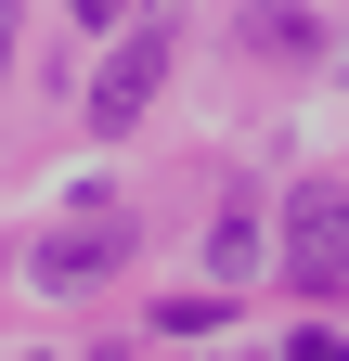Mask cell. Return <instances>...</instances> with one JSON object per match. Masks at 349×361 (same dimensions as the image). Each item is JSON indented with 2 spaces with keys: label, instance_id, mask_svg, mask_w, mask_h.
<instances>
[{
  "label": "cell",
  "instance_id": "obj_4",
  "mask_svg": "<svg viewBox=\"0 0 349 361\" xmlns=\"http://www.w3.org/2000/svg\"><path fill=\"white\" fill-rule=\"evenodd\" d=\"M233 39H246V52H272V65H311V52H324V26L297 13V0H246V26H233Z\"/></svg>",
  "mask_w": 349,
  "mask_h": 361
},
{
  "label": "cell",
  "instance_id": "obj_2",
  "mask_svg": "<svg viewBox=\"0 0 349 361\" xmlns=\"http://www.w3.org/2000/svg\"><path fill=\"white\" fill-rule=\"evenodd\" d=\"M129 258V207H104V194H78V219H52V233L26 245V284H104V271Z\"/></svg>",
  "mask_w": 349,
  "mask_h": 361
},
{
  "label": "cell",
  "instance_id": "obj_3",
  "mask_svg": "<svg viewBox=\"0 0 349 361\" xmlns=\"http://www.w3.org/2000/svg\"><path fill=\"white\" fill-rule=\"evenodd\" d=\"M155 78H168V26L143 13V26H117V52L91 65V90H78V116H91V129H129V116L155 104Z\"/></svg>",
  "mask_w": 349,
  "mask_h": 361
},
{
  "label": "cell",
  "instance_id": "obj_5",
  "mask_svg": "<svg viewBox=\"0 0 349 361\" xmlns=\"http://www.w3.org/2000/svg\"><path fill=\"white\" fill-rule=\"evenodd\" d=\"M207 271H220V284L259 271V207H220V219H207Z\"/></svg>",
  "mask_w": 349,
  "mask_h": 361
},
{
  "label": "cell",
  "instance_id": "obj_7",
  "mask_svg": "<svg viewBox=\"0 0 349 361\" xmlns=\"http://www.w3.org/2000/svg\"><path fill=\"white\" fill-rule=\"evenodd\" d=\"M65 13H78V26H129V0H65Z\"/></svg>",
  "mask_w": 349,
  "mask_h": 361
},
{
  "label": "cell",
  "instance_id": "obj_8",
  "mask_svg": "<svg viewBox=\"0 0 349 361\" xmlns=\"http://www.w3.org/2000/svg\"><path fill=\"white\" fill-rule=\"evenodd\" d=\"M0 78H13V0H0Z\"/></svg>",
  "mask_w": 349,
  "mask_h": 361
},
{
  "label": "cell",
  "instance_id": "obj_6",
  "mask_svg": "<svg viewBox=\"0 0 349 361\" xmlns=\"http://www.w3.org/2000/svg\"><path fill=\"white\" fill-rule=\"evenodd\" d=\"M285 361H349V336H324V323H311V336H297Z\"/></svg>",
  "mask_w": 349,
  "mask_h": 361
},
{
  "label": "cell",
  "instance_id": "obj_1",
  "mask_svg": "<svg viewBox=\"0 0 349 361\" xmlns=\"http://www.w3.org/2000/svg\"><path fill=\"white\" fill-rule=\"evenodd\" d=\"M285 284L349 297V180H297L285 194Z\"/></svg>",
  "mask_w": 349,
  "mask_h": 361
}]
</instances>
